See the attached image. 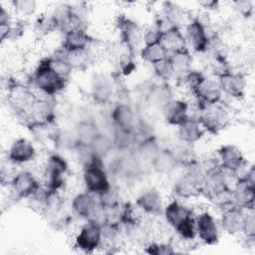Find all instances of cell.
I'll list each match as a JSON object with an SVG mask.
<instances>
[{
  "instance_id": "obj_1",
  "label": "cell",
  "mask_w": 255,
  "mask_h": 255,
  "mask_svg": "<svg viewBox=\"0 0 255 255\" xmlns=\"http://www.w3.org/2000/svg\"><path fill=\"white\" fill-rule=\"evenodd\" d=\"M162 214L167 224L174 229L181 239L185 241L195 239V216L190 207L180 203L177 199H173L164 206Z\"/></svg>"
},
{
  "instance_id": "obj_2",
  "label": "cell",
  "mask_w": 255,
  "mask_h": 255,
  "mask_svg": "<svg viewBox=\"0 0 255 255\" xmlns=\"http://www.w3.org/2000/svg\"><path fill=\"white\" fill-rule=\"evenodd\" d=\"M32 85L46 97L53 98L67 86L68 80L63 78L51 65L50 56L42 58L31 77Z\"/></svg>"
},
{
  "instance_id": "obj_3",
  "label": "cell",
  "mask_w": 255,
  "mask_h": 255,
  "mask_svg": "<svg viewBox=\"0 0 255 255\" xmlns=\"http://www.w3.org/2000/svg\"><path fill=\"white\" fill-rule=\"evenodd\" d=\"M83 181L86 190L96 196L105 193L111 188L112 184L103 159L97 157L84 167Z\"/></svg>"
},
{
  "instance_id": "obj_4",
  "label": "cell",
  "mask_w": 255,
  "mask_h": 255,
  "mask_svg": "<svg viewBox=\"0 0 255 255\" xmlns=\"http://www.w3.org/2000/svg\"><path fill=\"white\" fill-rule=\"evenodd\" d=\"M235 205L247 211H253L255 200V171L251 165L247 171L237 177L232 188Z\"/></svg>"
},
{
  "instance_id": "obj_5",
  "label": "cell",
  "mask_w": 255,
  "mask_h": 255,
  "mask_svg": "<svg viewBox=\"0 0 255 255\" xmlns=\"http://www.w3.org/2000/svg\"><path fill=\"white\" fill-rule=\"evenodd\" d=\"M197 111V121L200 123L205 132L217 133L224 128L229 121V112L225 105L222 104V101Z\"/></svg>"
},
{
  "instance_id": "obj_6",
  "label": "cell",
  "mask_w": 255,
  "mask_h": 255,
  "mask_svg": "<svg viewBox=\"0 0 255 255\" xmlns=\"http://www.w3.org/2000/svg\"><path fill=\"white\" fill-rule=\"evenodd\" d=\"M71 207L73 213L82 219L99 222H102L103 220L104 210L100 205L98 197L87 190L74 196Z\"/></svg>"
},
{
  "instance_id": "obj_7",
  "label": "cell",
  "mask_w": 255,
  "mask_h": 255,
  "mask_svg": "<svg viewBox=\"0 0 255 255\" xmlns=\"http://www.w3.org/2000/svg\"><path fill=\"white\" fill-rule=\"evenodd\" d=\"M116 26L120 34L122 44L127 49V52L134 56L139 48L141 42H143V31L140 26L133 20L120 15L117 18Z\"/></svg>"
},
{
  "instance_id": "obj_8",
  "label": "cell",
  "mask_w": 255,
  "mask_h": 255,
  "mask_svg": "<svg viewBox=\"0 0 255 255\" xmlns=\"http://www.w3.org/2000/svg\"><path fill=\"white\" fill-rule=\"evenodd\" d=\"M202 176L196 167L187 169L186 173L178 177L172 185V194L176 198L189 199L202 195Z\"/></svg>"
},
{
  "instance_id": "obj_9",
  "label": "cell",
  "mask_w": 255,
  "mask_h": 255,
  "mask_svg": "<svg viewBox=\"0 0 255 255\" xmlns=\"http://www.w3.org/2000/svg\"><path fill=\"white\" fill-rule=\"evenodd\" d=\"M68 171V162L62 155L58 153L50 154L45 165V187L58 192L66 182Z\"/></svg>"
},
{
  "instance_id": "obj_10",
  "label": "cell",
  "mask_w": 255,
  "mask_h": 255,
  "mask_svg": "<svg viewBox=\"0 0 255 255\" xmlns=\"http://www.w3.org/2000/svg\"><path fill=\"white\" fill-rule=\"evenodd\" d=\"M103 246L101 222L90 220L85 223L75 238V247L85 253H93Z\"/></svg>"
},
{
  "instance_id": "obj_11",
  "label": "cell",
  "mask_w": 255,
  "mask_h": 255,
  "mask_svg": "<svg viewBox=\"0 0 255 255\" xmlns=\"http://www.w3.org/2000/svg\"><path fill=\"white\" fill-rule=\"evenodd\" d=\"M185 39L190 45L193 52L204 54L208 52L210 36L208 34L207 25L198 17L190 19L185 28Z\"/></svg>"
},
{
  "instance_id": "obj_12",
  "label": "cell",
  "mask_w": 255,
  "mask_h": 255,
  "mask_svg": "<svg viewBox=\"0 0 255 255\" xmlns=\"http://www.w3.org/2000/svg\"><path fill=\"white\" fill-rule=\"evenodd\" d=\"M217 159L222 169L227 173L238 175L248 164L242 150L234 144H223L217 150Z\"/></svg>"
},
{
  "instance_id": "obj_13",
  "label": "cell",
  "mask_w": 255,
  "mask_h": 255,
  "mask_svg": "<svg viewBox=\"0 0 255 255\" xmlns=\"http://www.w3.org/2000/svg\"><path fill=\"white\" fill-rule=\"evenodd\" d=\"M10 187L14 198L30 199L42 187L37 177L29 170H20L10 180Z\"/></svg>"
},
{
  "instance_id": "obj_14",
  "label": "cell",
  "mask_w": 255,
  "mask_h": 255,
  "mask_svg": "<svg viewBox=\"0 0 255 255\" xmlns=\"http://www.w3.org/2000/svg\"><path fill=\"white\" fill-rule=\"evenodd\" d=\"M190 92L195 99L197 110H201L207 106L214 105L222 101L223 93L217 81L208 79L206 76Z\"/></svg>"
},
{
  "instance_id": "obj_15",
  "label": "cell",
  "mask_w": 255,
  "mask_h": 255,
  "mask_svg": "<svg viewBox=\"0 0 255 255\" xmlns=\"http://www.w3.org/2000/svg\"><path fill=\"white\" fill-rule=\"evenodd\" d=\"M217 83L222 93L232 99L241 100L246 92V80L241 73H236L230 69L217 73Z\"/></svg>"
},
{
  "instance_id": "obj_16",
  "label": "cell",
  "mask_w": 255,
  "mask_h": 255,
  "mask_svg": "<svg viewBox=\"0 0 255 255\" xmlns=\"http://www.w3.org/2000/svg\"><path fill=\"white\" fill-rule=\"evenodd\" d=\"M196 237L205 245H216L219 241V228L214 216L207 210L195 216Z\"/></svg>"
},
{
  "instance_id": "obj_17",
  "label": "cell",
  "mask_w": 255,
  "mask_h": 255,
  "mask_svg": "<svg viewBox=\"0 0 255 255\" xmlns=\"http://www.w3.org/2000/svg\"><path fill=\"white\" fill-rule=\"evenodd\" d=\"M111 120L115 129L122 131H133L139 122L133 109L127 103H119L113 108Z\"/></svg>"
},
{
  "instance_id": "obj_18",
  "label": "cell",
  "mask_w": 255,
  "mask_h": 255,
  "mask_svg": "<svg viewBox=\"0 0 255 255\" xmlns=\"http://www.w3.org/2000/svg\"><path fill=\"white\" fill-rule=\"evenodd\" d=\"M94 39L85 29H71L64 33L61 49L66 53L88 51Z\"/></svg>"
},
{
  "instance_id": "obj_19",
  "label": "cell",
  "mask_w": 255,
  "mask_h": 255,
  "mask_svg": "<svg viewBox=\"0 0 255 255\" xmlns=\"http://www.w3.org/2000/svg\"><path fill=\"white\" fill-rule=\"evenodd\" d=\"M36 154L34 144L27 138L19 137L11 143L7 152V159L13 164L20 165L34 160Z\"/></svg>"
},
{
  "instance_id": "obj_20",
  "label": "cell",
  "mask_w": 255,
  "mask_h": 255,
  "mask_svg": "<svg viewBox=\"0 0 255 255\" xmlns=\"http://www.w3.org/2000/svg\"><path fill=\"white\" fill-rule=\"evenodd\" d=\"M135 205L145 214L157 216L163 212V199L161 193L154 187L143 190L135 199Z\"/></svg>"
},
{
  "instance_id": "obj_21",
  "label": "cell",
  "mask_w": 255,
  "mask_h": 255,
  "mask_svg": "<svg viewBox=\"0 0 255 255\" xmlns=\"http://www.w3.org/2000/svg\"><path fill=\"white\" fill-rule=\"evenodd\" d=\"M161 111L167 124L178 127L189 118L190 105L184 100L172 99L161 109Z\"/></svg>"
},
{
  "instance_id": "obj_22",
  "label": "cell",
  "mask_w": 255,
  "mask_h": 255,
  "mask_svg": "<svg viewBox=\"0 0 255 255\" xmlns=\"http://www.w3.org/2000/svg\"><path fill=\"white\" fill-rule=\"evenodd\" d=\"M244 217V209L237 205H233L222 211L219 224L225 233L229 235H237L242 232Z\"/></svg>"
},
{
  "instance_id": "obj_23",
  "label": "cell",
  "mask_w": 255,
  "mask_h": 255,
  "mask_svg": "<svg viewBox=\"0 0 255 255\" xmlns=\"http://www.w3.org/2000/svg\"><path fill=\"white\" fill-rule=\"evenodd\" d=\"M168 59L172 66L173 77L184 80L186 75L192 70L193 63V57L187 47L169 51Z\"/></svg>"
},
{
  "instance_id": "obj_24",
  "label": "cell",
  "mask_w": 255,
  "mask_h": 255,
  "mask_svg": "<svg viewBox=\"0 0 255 255\" xmlns=\"http://www.w3.org/2000/svg\"><path fill=\"white\" fill-rule=\"evenodd\" d=\"M205 133L200 123L194 118H188L177 127V136L181 143L192 145L199 141Z\"/></svg>"
},
{
  "instance_id": "obj_25",
  "label": "cell",
  "mask_w": 255,
  "mask_h": 255,
  "mask_svg": "<svg viewBox=\"0 0 255 255\" xmlns=\"http://www.w3.org/2000/svg\"><path fill=\"white\" fill-rule=\"evenodd\" d=\"M114 89L111 81L105 76H98L93 80L91 87V97L97 105L105 106L113 98Z\"/></svg>"
},
{
  "instance_id": "obj_26",
  "label": "cell",
  "mask_w": 255,
  "mask_h": 255,
  "mask_svg": "<svg viewBox=\"0 0 255 255\" xmlns=\"http://www.w3.org/2000/svg\"><path fill=\"white\" fill-rule=\"evenodd\" d=\"M150 165L156 173L161 175L170 174L178 167L174 152L170 148H160L150 162Z\"/></svg>"
},
{
  "instance_id": "obj_27",
  "label": "cell",
  "mask_w": 255,
  "mask_h": 255,
  "mask_svg": "<svg viewBox=\"0 0 255 255\" xmlns=\"http://www.w3.org/2000/svg\"><path fill=\"white\" fill-rule=\"evenodd\" d=\"M74 132L77 139V146H79L91 145L101 130L94 120L84 119L77 124Z\"/></svg>"
},
{
  "instance_id": "obj_28",
  "label": "cell",
  "mask_w": 255,
  "mask_h": 255,
  "mask_svg": "<svg viewBox=\"0 0 255 255\" xmlns=\"http://www.w3.org/2000/svg\"><path fill=\"white\" fill-rule=\"evenodd\" d=\"M168 49L164 46L161 41H155L152 43L144 44L139 49V56L140 58L151 65L167 58L168 56Z\"/></svg>"
},
{
  "instance_id": "obj_29",
  "label": "cell",
  "mask_w": 255,
  "mask_h": 255,
  "mask_svg": "<svg viewBox=\"0 0 255 255\" xmlns=\"http://www.w3.org/2000/svg\"><path fill=\"white\" fill-rule=\"evenodd\" d=\"M172 150L174 152V156L178 167L190 169L195 167L199 162L196 152L189 144L182 143L181 145H178L176 148H173Z\"/></svg>"
},
{
  "instance_id": "obj_30",
  "label": "cell",
  "mask_w": 255,
  "mask_h": 255,
  "mask_svg": "<svg viewBox=\"0 0 255 255\" xmlns=\"http://www.w3.org/2000/svg\"><path fill=\"white\" fill-rule=\"evenodd\" d=\"M90 146L95 156L103 159V161L116 149L114 137L103 132L98 134Z\"/></svg>"
},
{
  "instance_id": "obj_31",
  "label": "cell",
  "mask_w": 255,
  "mask_h": 255,
  "mask_svg": "<svg viewBox=\"0 0 255 255\" xmlns=\"http://www.w3.org/2000/svg\"><path fill=\"white\" fill-rule=\"evenodd\" d=\"M207 199L221 211L235 205L233 190L229 185L222 187L221 189L210 195Z\"/></svg>"
},
{
  "instance_id": "obj_32",
  "label": "cell",
  "mask_w": 255,
  "mask_h": 255,
  "mask_svg": "<svg viewBox=\"0 0 255 255\" xmlns=\"http://www.w3.org/2000/svg\"><path fill=\"white\" fill-rule=\"evenodd\" d=\"M97 197H98L100 205L104 211L117 208L122 204L120 193H119L118 189L113 185L111 186V188L108 191H106L105 193H103Z\"/></svg>"
},
{
  "instance_id": "obj_33",
  "label": "cell",
  "mask_w": 255,
  "mask_h": 255,
  "mask_svg": "<svg viewBox=\"0 0 255 255\" xmlns=\"http://www.w3.org/2000/svg\"><path fill=\"white\" fill-rule=\"evenodd\" d=\"M152 69L155 77L164 83H166L171 78H173V70H172L171 63L168 59V56L167 58L153 64Z\"/></svg>"
},
{
  "instance_id": "obj_34",
  "label": "cell",
  "mask_w": 255,
  "mask_h": 255,
  "mask_svg": "<svg viewBox=\"0 0 255 255\" xmlns=\"http://www.w3.org/2000/svg\"><path fill=\"white\" fill-rule=\"evenodd\" d=\"M144 252L153 255H171L175 253V250L170 243L150 242L145 246Z\"/></svg>"
},
{
  "instance_id": "obj_35",
  "label": "cell",
  "mask_w": 255,
  "mask_h": 255,
  "mask_svg": "<svg viewBox=\"0 0 255 255\" xmlns=\"http://www.w3.org/2000/svg\"><path fill=\"white\" fill-rule=\"evenodd\" d=\"M245 239L250 242L254 243V238H255V218H254V213L253 211H247L245 213L244 217V222H243V227H242V232H241Z\"/></svg>"
},
{
  "instance_id": "obj_36",
  "label": "cell",
  "mask_w": 255,
  "mask_h": 255,
  "mask_svg": "<svg viewBox=\"0 0 255 255\" xmlns=\"http://www.w3.org/2000/svg\"><path fill=\"white\" fill-rule=\"evenodd\" d=\"M12 6L17 13L23 16L32 15L37 9V3L33 0H15L12 1Z\"/></svg>"
},
{
  "instance_id": "obj_37",
  "label": "cell",
  "mask_w": 255,
  "mask_h": 255,
  "mask_svg": "<svg viewBox=\"0 0 255 255\" xmlns=\"http://www.w3.org/2000/svg\"><path fill=\"white\" fill-rule=\"evenodd\" d=\"M234 10L243 18H251L254 14V4L250 0H238L232 3Z\"/></svg>"
},
{
  "instance_id": "obj_38",
  "label": "cell",
  "mask_w": 255,
  "mask_h": 255,
  "mask_svg": "<svg viewBox=\"0 0 255 255\" xmlns=\"http://www.w3.org/2000/svg\"><path fill=\"white\" fill-rule=\"evenodd\" d=\"M133 57L128 52L124 53L120 58V70L121 73L125 76L129 75L135 69V64L133 62Z\"/></svg>"
},
{
  "instance_id": "obj_39",
  "label": "cell",
  "mask_w": 255,
  "mask_h": 255,
  "mask_svg": "<svg viewBox=\"0 0 255 255\" xmlns=\"http://www.w3.org/2000/svg\"><path fill=\"white\" fill-rule=\"evenodd\" d=\"M8 24H12L10 14L8 13V11L4 7H1V11H0V26L1 25H8Z\"/></svg>"
},
{
  "instance_id": "obj_40",
  "label": "cell",
  "mask_w": 255,
  "mask_h": 255,
  "mask_svg": "<svg viewBox=\"0 0 255 255\" xmlns=\"http://www.w3.org/2000/svg\"><path fill=\"white\" fill-rule=\"evenodd\" d=\"M199 5H201L204 9L208 10V11H212V10H216L219 3L217 1H201L199 2Z\"/></svg>"
}]
</instances>
